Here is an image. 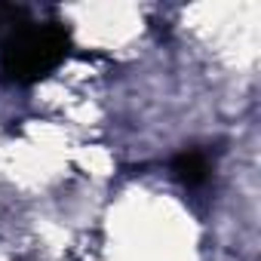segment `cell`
I'll return each mask as SVG.
<instances>
[{
    "instance_id": "3",
    "label": "cell",
    "mask_w": 261,
    "mask_h": 261,
    "mask_svg": "<svg viewBox=\"0 0 261 261\" xmlns=\"http://www.w3.org/2000/svg\"><path fill=\"white\" fill-rule=\"evenodd\" d=\"M7 16H10V10H4V7H0V25L7 22Z\"/></svg>"
},
{
    "instance_id": "1",
    "label": "cell",
    "mask_w": 261,
    "mask_h": 261,
    "mask_svg": "<svg viewBox=\"0 0 261 261\" xmlns=\"http://www.w3.org/2000/svg\"><path fill=\"white\" fill-rule=\"evenodd\" d=\"M71 53L62 25H22L0 46V77L13 86H34L56 74Z\"/></svg>"
},
{
    "instance_id": "2",
    "label": "cell",
    "mask_w": 261,
    "mask_h": 261,
    "mask_svg": "<svg viewBox=\"0 0 261 261\" xmlns=\"http://www.w3.org/2000/svg\"><path fill=\"white\" fill-rule=\"evenodd\" d=\"M172 172L185 188H200L209 178V157L203 151H181L172 160Z\"/></svg>"
}]
</instances>
